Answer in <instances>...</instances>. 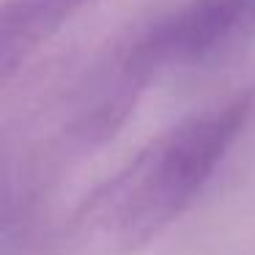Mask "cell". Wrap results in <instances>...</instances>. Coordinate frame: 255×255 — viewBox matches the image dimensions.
<instances>
[{"mask_svg":"<svg viewBox=\"0 0 255 255\" xmlns=\"http://www.w3.org/2000/svg\"><path fill=\"white\" fill-rule=\"evenodd\" d=\"M85 0H8L0 19V72L11 77L41 44L80 11Z\"/></svg>","mask_w":255,"mask_h":255,"instance_id":"3","label":"cell"},{"mask_svg":"<svg viewBox=\"0 0 255 255\" xmlns=\"http://www.w3.org/2000/svg\"><path fill=\"white\" fill-rule=\"evenodd\" d=\"M253 113L247 94L181 118L105 181L77 214V233L94 250L124 255L145 247L200 195Z\"/></svg>","mask_w":255,"mask_h":255,"instance_id":"1","label":"cell"},{"mask_svg":"<svg viewBox=\"0 0 255 255\" xmlns=\"http://www.w3.org/2000/svg\"><path fill=\"white\" fill-rule=\"evenodd\" d=\"M255 36V0H189L143 36L124 63L127 88L162 69L220 61Z\"/></svg>","mask_w":255,"mask_h":255,"instance_id":"2","label":"cell"}]
</instances>
